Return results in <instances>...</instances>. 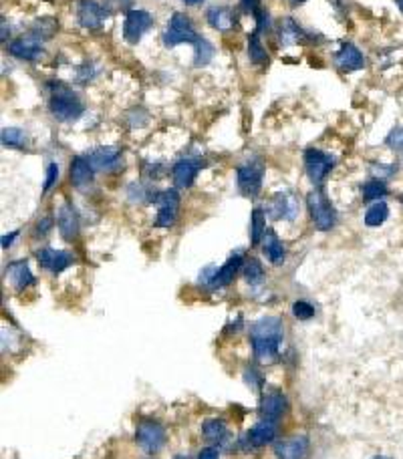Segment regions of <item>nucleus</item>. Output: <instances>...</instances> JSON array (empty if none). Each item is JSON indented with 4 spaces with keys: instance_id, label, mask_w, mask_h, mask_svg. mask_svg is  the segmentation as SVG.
I'll return each instance as SVG.
<instances>
[{
    "instance_id": "412c9836",
    "label": "nucleus",
    "mask_w": 403,
    "mask_h": 459,
    "mask_svg": "<svg viewBox=\"0 0 403 459\" xmlns=\"http://www.w3.org/2000/svg\"><path fill=\"white\" fill-rule=\"evenodd\" d=\"M69 175H71V182L75 188H87L91 182H93V175H95V167L91 165L89 158H83V156H77L73 158L71 162V169H69Z\"/></svg>"
},
{
    "instance_id": "423d86ee",
    "label": "nucleus",
    "mask_w": 403,
    "mask_h": 459,
    "mask_svg": "<svg viewBox=\"0 0 403 459\" xmlns=\"http://www.w3.org/2000/svg\"><path fill=\"white\" fill-rule=\"evenodd\" d=\"M333 167H335V158L331 153L317 149V147H309L304 151V169H307L309 180L315 186H321Z\"/></svg>"
},
{
    "instance_id": "de8ad7c7",
    "label": "nucleus",
    "mask_w": 403,
    "mask_h": 459,
    "mask_svg": "<svg viewBox=\"0 0 403 459\" xmlns=\"http://www.w3.org/2000/svg\"><path fill=\"white\" fill-rule=\"evenodd\" d=\"M307 0H289V4L293 6V8H296V6H300V4H304Z\"/></svg>"
},
{
    "instance_id": "20e7f679",
    "label": "nucleus",
    "mask_w": 403,
    "mask_h": 459,
    "mask_svg": "<svg viewBox=\"0 0 403 459\" xmlns=\"http://www.w3.org/2000/svg\"><path fill=\"white\" fill-rule=\"evenodd\" d=\"M307 208L311 212V220L319 232H329L337 224V212L329 198L322 193L321 189H313L307 195Z\"/></svg>"
},
{
    "instance_id": "cd10ccee",
    "label": "nucleus",
    "mask_w": 403,
    "mask_h": 459,
    "mask_svg": "<svg viewBox=\"0 0 403 459\" xmlns=\"http://www.w3.org/2000/svg\"><path fill=\"white\" fill-rule=\"evenodd\" d=\"M248 58H250L252 65H265V63H269V53H267V49H265L262 39H260L258 32H252V34L248 36Z\"/></svg>"
},
{
    "instance_id": "ddd939ff",
    "label": "nucleus",
    "mask_w": 403,
    "mask_h": 459,
    "mask_svg": "<svg viewBox=\"0 0 403 459\" xmlns=\"http://www.w3.org/2000/svg\"><path fill=\"white\" fill-rule=\"evenodd\" d=\"M37 260H39V264H41L45 270L53 272V274H61V272L67 270V268L75 262V258H73L71 252H67V250H54V248H41V250L37 252Z\"/></svg>"
},
{
    "instance_id": "4be33fe9",
    "label": "nucleus",
    "mask_w": 403,
    "mask_h": 459,
    "mask_svg": "<svg viewBox=\"0 0 403 459\" xmlns=\"http://www.w3.org/2000/svg\"><path fill=\"white\" fill-rule=\"evenodd\" d=\"M206 21L214 30L228 32L236 25V12L232 8H228V6H212L206 12Z\"/></svg>"
},
{
    "instance_id": "0eeeda50",
    "label": "nucleus",
    "mask_w": 403,
    "mask_h": 459,
    "mask_svg": "<svg viewBox=\"0 0 403 459\" xmlns=\"http://www.w3.org/2000/svg\"><path fill=\"white\" fill-rule=\"evenodd\" d=\"M154 27V14L141 8H130L123 21V39L130 45H137L141 36Z\"/></svg>"
},
{
    "instance_id": "a19ab883",
    "label": "nucleus",
    "mask_w": 403,
    "mask_h": 459,
    "mask_svg": "<svg viewBox=\"0 0 403 459\" xmlns=\"http://www.w3.org/2000/svg\"><path fill=\"white\" fill-rule=\"evenodd\" d=\"M238 8H240L244 14H250V17H256V12L262 10L260 0H240Z\"/></svg>"
},
{
    "instance_id": "a878e982",
    "label": "nucleus",
    "mask_w": 403,
    "mask_h": 459,
    "mask_svg": "<svg viewBox=\"0 0 403 459\" xmlns=\"http://www.w3.org/2000/svg\"><path fill=\"white\" fill-rule=\"evenodd\" d=\"M262 252H265V256L269 258V262L276 264V266L282 264L285 258H287L285 246H282V242L278 240V236H276L272 230H267V234H265V238H262Z\"/></svg>"
},
{
    "instance_id": "9b49d317",
    "label": "nucleus",
    "mask_w": 403,
    "mask_h": 459,
    "mask_svg": "<svg viewBox=\"0 0 403 459\" xmlns=\"http://www.w3.org/2000/svg\"><path fill=\"white\" fill-rule=\"evenodd\" d=\"M269 214L272 220H287L293 222L298 216V200L293 191L280 189L272 195L269 204Z\"/></svg>"
},
{
    "instance_id": "473e14b6",
    "label": "nucleus",
    "mask_w": 403,
    "mask_h": 459,
    "mask_svg": "<svg viewBox=\"0 0 403 459\" xmlns=\"http://www.w3.org/2000/svg\"><path fill=\"white\" fill-rule=\"evenodd\" d=\"M361 193H363V200H365V202H379L381 198L387 195V186H385L383 180L373 178V180H369V182L363 184Z\"/></svg>"
},
{
    "instance_id": "bb28decb",
    "label": "nucleus",
    "mask_w": 403,
    "mask_h": 459,
    "mask_svg": "<svg viewBox=\"0 0 403 459\" xmlns=\"http://www.w3.org/2000/svg\"><path fill=\"white\" fill-rule=\"evenodd\" d=\"M0 139H2V145L10 147V149H27L28 143H30L27 131L21 127H4L0 134Z\"/></svg>"
},
{
    "instance_id": "ea45409f",
    "label": "nucleus",
    "mask_w": 403,
    "mask_h": 459,
    "mask_svg": "<svg viewBox=\"0 0 403 459\" xmlns=\"http://www.w3.org/2000/svg\"><path fill=\"white\" fill-rule=\"evenodd\" d=\"M59 180V165L56 163H49L47 165V175H45V184H43V193H47L49 189L53 188Z\"/></svg>"
},
{
    "instance_id": "c85d7f7f",
    "label": "nucleus",
    "mask_w": 403,
    "mask_h": 459,
    "mask_svg": "<svg viewBox=\"0 0 403 459\" xmlns=\"http://www.w3.org/2000/svg\"><path fill=\"white\" fill-rule=\"evenodd\" d=\"M265 234H267V214H265L262 208H256L252 212V217H250V242H252V246L260 244Z\"/></svg>"
},
{
    "instance_id": "58836bf2",
    "label": "nucleus",
    "mask_w": 403,
    "mask_h": 459,
    "mask_svg": "<svg viewBox=\"0 0 403 459\" xmlns=\"http://www.w3.org/2000/svg\"><path fill=\"white\" fill-rule=\"evenodd\" d=\"M254 21H256V28H254V32H258V34H262V32H269L270 30V14L269 10H258L256 12V17H254Z\"/></svg>"
},
{
    "instance_id": "aec40b11",
    "label": "nucleus",
    "mask_w": 403,
    "mask_h": 459,
    "mask_svg": "<svg viewBox=\"0 0 403 459\" xmlns=\"http://www.w3.org/2000/svg\"><path fill=\"white\" fill-rule=\"evenodd\" d=\"M6 276L17 290H25L34 284V274L28 268L27 260H14L6 266Z\"/></svg>"
},
{
    "instance_id": "b1692460",
    "label": "nucleus",
    "mask_w": 403,
    "mask_h": 459,
    "mask_svg": "<svg viewBox=\"0 0 403 459\" xmlns=\"http://www.w3.org/2000/svg\"><path fill=\"white\" fill-rule=\"evenodd\" d=\"M246 439L252 447H262L267 443H272L276 439V423L262 419L260 423H256L250 431L246 433Z\"/></svg>"
},
{
    "instance_id": "7ed1b4c3",
    "label": "nucleus",
    "mask_w": 403,
    "mask_h": 459,
    "mask_svg": "<svg viewBox=\"0 0 403 459\" xmlns=\"http://www.w3.org/2000/svg\"><path fill=\"white\" fill-rule=\"evenodd\" d=\"M198 39H200V34L196 32L189 17H186L184 12H174L172 14V19L167 21V28L163 30V36H161V41L167 49H174V47L184 45V43L196 45Z\"/></svg>"
},
{
    "instance_id": "f257e3e1",
    "label": "nucleus",
    "mask_w": 403,
    "mask_h": 459,
    "mask_svg": "<svg viewBox=\"0 0 403 459\" xmlns=\"http://www.w3.org/2000/svg\"><path fill=\"white\" fill-rule=\"evenodd\" d=\"M250 341L254 356L262 363L274 361L282 343V321L276 317H262L250 326Z\"/></svg>"
},
{
    "instance_id": "4468645a",
    "label": "nucleus",
    "mask_w": 403,
    "mask_h": 459,
    "mask_svg": "<svg viewBox=\"0 0 403 459\" xmlns=\"http://www.w3.org/2000/svg\"><path fill=\"white\" fill-rule=\"evenodd\" d=\"M204 162L200 158H182L174 163L172 167V178L176 188H189L196 182V175L200 173Z\"/></svg>"
},
{
    "instance_id": "72a5a7b5",
    "label": "nucleus",
    "mask_w": 403,
    "mask_h": 459,
    "mask_svg": "<svg viewBox=\"0 0 403 459\" xmlns=\"http://www.w3.org/2000/svg\"><path fill=\"white\" fill-rule=\"evenodd\" d=\"M242 272H244V278H246L248 284H258L265 278V268H262V264L256 258L246 260L244 266H242Z\"/></svg>"
},
{
    "instance_id": "37998d69",
    "label": "nucleus",
    "mask_w": 403,
    "mask_h": 459,
    "mask_svg": "<svg viewBox=\"0 0 403 459\" xmlns=\"http://www.w3.org/2000/svg\"><path fill=\"white\" fill-rule=\"evenodd\" d=\"M395 165H383V163H379V165H373V173H375V178H389V175H393L395 173Z\"/></svg>"
},
{
    "instance_id": "f704fd0d",
    "label": "nucleus",
    "mask_w": 403,
    "mask_h": 459,
    "mask_svg": "<svg viewBox=\"0 0 403 459\" xmlns=\"http://www.w3.org/2000/svg\"><path fill=\"white\" fill-rule=\"evenodd\" d=\"M54 28H56L54 21H51V19H43V21H39V23L32 27L30 34L37 36L39 41H47V39H51L54 34Z\"/></svg>"
},
{
    "instance_id": "4c0bfd02",
    "label": "nucleus",
    "mask_w": 403,
    "mask_h": 459,
    "mask_svg": "<svg viewBox=\"0 0 403 459\" xmlns=\"http://www.w3.org/2000/svg\"><path fill=\"white\" fill-rule=\"evenodd\" d=\"M387 147L395 149V151H403V127H395L389 131V136L385 137Z\"/></svg>"
},
{
    "instance_id": "49530a36",
    "label": "nucleus",
    "mask_w": 403,
    "mask_h": 459,
    "mask_svg": "<svg viewBox=\"0 0 403 459\" xmlns=\"http://www.w3.org/2000/svg\"><path fill=\"white\" fill-rule=\"evenodd\" d=\"M184 4H188V6H198V4H202L204 0H182Z\"/></svg>"
},
{
    "instance_id": "5701e85b",
    "label": "nucleus",
    "mask_w": 403,
    "mask_h": 459,
    "mask_svg": "<svg viewBox=\"0 0 403 459\" xmlns=\"http://www.w3.org/2000/svg\"><path fill=\"white\" fill-rule=\"evenodd\" d=\"M287 397L278 391H272V393H267L262 397V403H260V413H262V419L267 421H278V417L287 411Z\"/></svg>"
},
{
    "instance_id": "2f4dec72",
    "label": "nucleus",
    "mask_w": 403,
    "mask_h": 459,
    "mask_svg": "<svg viewBox=\"0 0 403 459\" xmlns=\"http://www.w3.org/2000/svg\"><path fill=\"white\" fill-rule=\"evenodd\" d=\"M202 433H204V437H206L208 441L222 443V441L226 439V435H228V427H226V423L220 421V419H208V421H204V425H202Z\"/></svg>"
},
{
    "instance_id": "c03bdc74",
    "label": "nucleus",
    "mask_w": 403,
    "mask_h": 459,
    "mask_svg": "<svg viewBox=\"0 0 403 459\" xmlns=\"http://www.w3.org/2000/svg\"><path fill=\"white\" fill-rule=\"evenodd\" d=\"M198 459H220V453L216 447H204L200 453H198Z\"/></svg>"
},
{
    "instance_id": "393cba45",
    "label": "nucleus",
    "mask_w": 403,
    "mask_h": 459,
    "mask_svg": "<svg viewBox=\"0 0 403 459\" xmlns=\"http://www.w3.org/2000/svg\"><path fill=\"white\" fill-rule=\"evenodd\" d=\"M278 39H280V45L285 47H291L296 43H304L309 39L307 30H302L300 25L296 23L295 19H282L280 21V27H278Z\"/></svg>"
},
{
    "instance_id": "a18cd8bd",
    "label": "nucleus",
    "mask_w": 403,
    "mask_h": 459,
    "mask_svg": "<svg viewBox=\"0 0 403 459\" xmlns=\"http://www.w3.org/2000/svg\"><path fill=\"white\" fill-rule=\"evenodd\" d=\"M17 238H19V230H14V232H10V234H4V236H2V248H4V250L10 248Z\"/></svg>"
},
{
    "instance_id": "dca6fc26",
    "label": "nucleus",
    "mask_w": 403,
    "mask_h": 459,
    "mask_svg": "<svg viewBox=\"0 0 403 459\" xmlns=\"http://www.w3.org/2000/svg\"><path fill=\"white\" fill-rule=\"evenodd\" d=\"M335 67L341 73H353L365 67V56L353 43H345L335 54Z\"/></svg>"
},
{
    "instance_id": "9d476101",
    "label": "nucleus",
    "mask_w": 403,
    "mask_h": 459,
    "mask_svg": "<svg viewBox=\"0 0 403 459\" xmlns=\"http://www.w3.org/2000/svg\"><path fill=\"white\" fill-rule=\"evenodd\" d=\"M135 441L137 445L147 451V453H156L160 451L165 443V431L160 423H154V421H143L137 425L135 429Z\"/></svg>"
},
{
    "instance_id": "2eb2a0df",
    "label": "nucleus",
    "mask_w": 403,
    "mask_h": 459,
    "mask_svg": "<svg viewBox=\"0 0 403 459\" xmlns=\"http://www.w3.org/2000/svg\"><path fill=\"white\" fill-rule=\"evenodd\" d=\"M309 449H311V443H309V437L304 435L300 437L296 435V437L274 443V453L278 459H307Z\"/></svg>"
},
{
    "instance_id": "e433bc0d",
    "label": "nucleus",
    "mask_w": 403,
    "mask_h": 459,
    "mask_svg": "<svg viewBox=\"0 0 403 459\" xmlns=\"http://www.w3.org/2000/svg\"><path fill=\"white\" fill-rule=\"evenodd\" d=\"M97 75V69L93 67V63H83L77 67V79L75 81L85 85V83L93 81V77Z\"/></svg>"
},
{
    "instance_id": "f8f14e48",
    "label": "nucleus",
    "mask_w": 403,
    "mask_h": 459,
    "mask_svg": "<svg viewBox=\"0 0 403 459\" xmlns=\"http://www.w3.org/2000/svg\"><path fill=\"white\" fill-rule=\"evenodd\" d=\"M6 51L10 56L19 58V61H27V63H34L39 61L43 54H45V49H43V41H39L37 36L32 34H27V36H19L17 41H12Z\"/></svg>"
},
{
    "instance_id": "a211bd4d",
    "label": "nucleus",
    "mask_w": 403,
    "mask_h": 459,
    "mask_svg": "<svg viewBox=\"0 0 403 459\" xmlns=\"http://www.w3.org/2000/svg\"><path fill=\"white\" fill-rule=\"evenodd\" d=\"M242 266H244L242 254H232V256L214 272V276H212V280H210V286H212V288H224V286L232 284L234 278H236V274L242 270Z\"/></svg>"
},
{
    "instance_id": "39448f33",
    "label": "nucleus",
    "mask_w": 403,
    "mask_h": 459,
    "mask_svg": "<svg viewBox=\"0 0 403 459\" xmlns=\"http://www.w3.org/2000/svg\"><path fill=\"white\" fill-rule=\"evenodd\" d=\"M262 180H265V165L258 160L242 163L236 169V182L238 189L248 198H256L262 189Z\"/></svg>"
},
{
    "instance_id": "6e6552de",
    "label": "nucleus",
    "mask_w": 403,
    "mask_h": 459,
    "mask_svg": "<svg viewBox=\"0 0 403 459\" xmlns=\"http://www.w3.org/2000/svg\"><path fill=\"white\" fill-rule=\"evenodd\" d=\"M149 200L160 206L158 217H156V226H158V228H169V226H174V222H176V217H178V208H180V195H178V191H176V189L156 191V193L149 195Z\"/></svg>"
},
{
    "instance_id": "c756f323",
    "label": "nucleus",
    "mask_w": 403,
    "mask_h": 459,
    "mask_svg": "<svg viewBox=\"0 0 403 459\" xmlns=\"http://www.w3.org/2000/svg\"><path fill=\"white\" fill-rule=\"evenodd\" d=\"M387 217H389V206H387L383 200H379V202H373V204L367 208V212H365V226L377 228V226H381Z\"/></svg>"
},
{
    "instance_id": "f03ea898",
    "label": "nucleus",
    "mask_w": 403,
    "mask_h": 459,
    "mask_svg": "<svg viewBox=\"0 0 403 459\" xmlns=\"http://www.w3.org/2000/svg\"><path fill=\"white\" fill-rule=\"evenodd\" d=\"M49 111L56 121L61 123H73L77 121L81 115L85 113V105L81 101V97L71 91L67 85L56 83L51 89V97H49Z\"/></svg>"
},
{
    "instance_id": "8fccbe9b",
    "label": "nucleus",
    "mask_w": 403,
    "mask_h": 459,
    "mask_svg": "<svg viewBox=\"0 0 403 459\" xmlns=\"http://www.w3.org/2000/svg\"><path fill=\"white\" fill-rule=\"evenodd\" d=\"M373 459H391V458H385V456H375Z\"/></svg>"
},
{
    "instance_id": "6ab92c4d",
    "label": "nucleus",
    "mask_w": 403,
    "mask_h": 459,
    "mask_svg": "<svg viewBox=\"0 0 403 459\" xmlns=\"http://www.w3.org/2000/svg\"><path fill=\"white\" fill-rule=\"evenodd\" d=\"M89 162L95 167V171H109V169H115L119 162H121V149L119 147H97L93 149L89 156Z\"/></svg>"
},
{
    "instance_id": "f3484780",
    "label": "nucleus",
    "mask_w": 403,
    "mask_h": 459,
    "mask_svg": "<svg viewBox=\"0 0 403 459\" xmlns=\"http://www.w3.org/2000/svg\"><path fill=\"white\" fill-rule=\"evenodd\" d=\"M56 226L61 236L67 242H73L79 236V214L71 204H63L56 212Z\"/></svg>"
},
{
    "instance_id": "09e8293b",
    "label": "nucleus",
    "mask_w": 403,
    "mask_h": 459,
    "mask_svg": "<svg viewBox=\"0 0 403 459\" xmlns=\"http://www.w3.org/2000/svg\"><path fill=\"white\" fill-rule=\"evenodd\" d=\"M395 2H397V6H400V10H402V12H403V0H395Z\"/></svg>"
},
{
    "instance_id": "1a4fd4ad",
    "label": "nucleus",
    "mask_w": 403,
    "mask_h": 459,
    "mask_svg": "<svg viewBox=\"0 0 403 459\" xmlns=\"http://www.w3.org/2000/svg\"><path fill=\"white\" fill-rule=\"evenodd\" d=\"M109 10L97 0H79L77 2V21L87 30H99L107 19Z\"/></svg>"
},
{
    "instance_id": "7c9ffc66",
    "label": "nucleus",
    "mask_w": 403,
    "mask_h": 459,
    "mask_svg": "<svg viewBox=\"0 0 403 459\" xmlns=\"http://www.w3.org/2000/svg\"><path fill=\"white\" fill-rule=\"evenodd\" d=\"M214 45L210 41H206L204 36H200L198 43L194 45V65L196 67H206L214 58Z\"/></svg>"
},
{
    "instance_id": "c9c22d12",
    "label": "nucleus",
    "mask_w": 403,
    "mask_h": 459,
    "mask_svg": "<svg viewBox=\"0 0 403 459\" xmlns=\"http://www.w3.org/2000/svg\"><path fill=\"white\" fill-rule=\"evenodd\" d=\"M293 314L298 321H309V319L315 317V306L307 300H296L293 304Z\"/></svg>"
},
{
    "instance_id": "79ce46f5",
    "label": "nucleus",
    "mask_w": 403,
    "mask_h": 459,
    "mask_svg": "<svg viewBox=\"0 0 403 459\" xmlns=\"http://www.w3.org/2000/svg\"><path fill=\"white\" fill-rule=\"evenodd\" d=\"M51 228H53V217H41V220L37 222V226H34V236H47V234L51 232Z\"/></svg>"
}]
</instances>
